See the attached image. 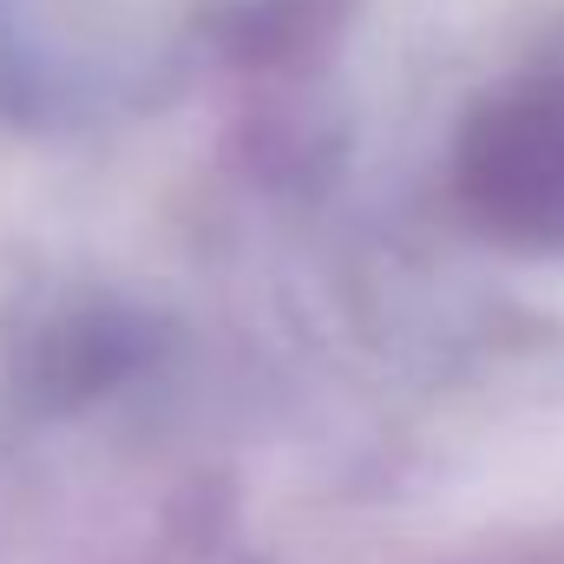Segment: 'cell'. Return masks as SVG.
Here are the masks:
<instances>
[{
	"label": "cell",
	"instance_id": "1",
	"mask_svg": "<svg viewBox=\"0 0 564 564\" xmlns=\"http://www.w3.org/2000/svg\"><path fill=\"white\" fill-rule=\"evenodd\" d=\"M459 191L512 243H564V79L486 106L459 151Z\"/></svg>",
	"mask_w": 564,
	"mask_h": 564
}]
</instances>
